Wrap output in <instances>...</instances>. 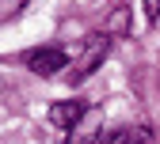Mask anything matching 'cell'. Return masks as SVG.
Wrapping results in <instances>:
<instances>
[{
    "instance_id": "cell-1",
    "label": "cell",
    "mask_w": 160,
    "mask_h": 144,
    "mask_svg": "<svg viewBox=\"0 0 160 144\" xmlns=\"http://www.w3.org/2000/svg\"><path fill=\"white\" fill-rule=\"evenodd\" d=\"M111 49V34H88L84 38V53L72 61V72H69V84H84V80L103 65V57Z\"/></svg>"
},
{
    "instance_id": "cell-2",
    "label": "cell",
    "mask_w": 160,
    "mask_h": 144,
    "mask_svg": "<svg viewBox=\"0 0 160 144\" xmlns=\"http://www.w3.org/2000/svg\"><path fill=\"white\" fill-rule=\"evenodd\" d=\"M27 68L34 76H57L61 68H69V53L61 46H42V49H31L27 53Z\"/></svg>"
},
{
    "instance_id": "cell-3",
    "label": "cell",
    "mask_w": 160,
    "mask_h": 144,
    "mask_svg": "<svg viewBox=\"0 0 160 144\" xmlns=\"http://www.w3.org/2000/svg\"><path fill=\"white\" fill-rule=\"evenodd\" d=\"M99 137H103V106H88V114L80 118L65 144H99Z\"/></svg>"
},
{
    "instance_id": "cell-4",
    "label": "cell",
    "mask_w": 160,
    "mask_h": 144,
    "mask_svg": "<svg viewBox=\"0 0 160 144\" xmlns=\"http://www.w3.org/2000/svg\"><path fill=\"white\" fill-rule=\"evenodd\" d=\"M84 114H88V106H84L80 99H65V102H53L46 118H50V125H53V129H76Z\"/></svg>"
},
{
    "instance_id": "cell-5",
    "label": "cell",
    "mask_w": 160,
    "mask_h": 144,
    "mask_svg": "<svg viewBox=\"0 0 160 144\" xmlns=\"http://www.w3.org/2000/svg\"><path fill=\"white\" fill-rule=\"evenodd\" d=\"M118 144H152V129L149 125H126V129H118Z\"/></svg>"
},
{
    "instance_id": "cell-6",
    "label": "cell",
    "mask_w": 160,
    "mask_h": 144,
    "mask_svg": "<svg viewBox=\"0 0 160 144\" xmlns=\"http://www.w3.org/2000/svg\"><path fill=\"white\" fill-rule=\"evenodd\" d=\"M126 30H130V12H126V8H118V12L107 19L103 34H126Z\"/></svg>"
},
{
    "instance_id": "cell-7",
    "label": "cell",
    "mask_w": 160,
    "mask_h": 144,
    "mask_svg": "<svg viewBox=\"0 0 160 144\" xmlns=\"http://www.w3.org/2000/svg\"><path fill=\"white\" fill-rule=\"evenodd\" d=\"M23 4H27V0H0V23L12 19V15H19V12H23Z\"/></svg>"
},
{
    "instance_id": "cell-8",
    "label": "cell",
    "mask_w": 160,
    "mask_h": 144,
    "mask_svg": "<svg viewBox=\"0 0 160 144\" xmlns=\"http://www.w3.org/2000/svg\"><path fill=\"white\" fill-rule=\"evenodd\" d=\"M145 19H149V23L160 19V0H145Z\"/></svg>"
}]
</instances>
